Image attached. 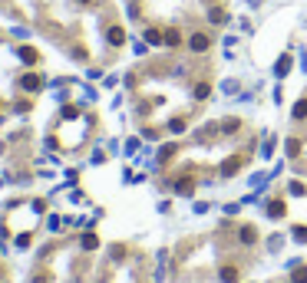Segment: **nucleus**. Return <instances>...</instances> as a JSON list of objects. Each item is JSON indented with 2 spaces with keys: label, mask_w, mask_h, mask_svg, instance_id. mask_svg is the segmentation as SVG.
I'll return each mask as SVG.
<instances>
[{
  "label": "nucleus",
  "mask_w": 307,
  "mask_h": 283,
  "mask_svg": "<svg viewBox=\"0 0 307 283\" xmlns=\"http://www.w3.org/2000/svg\"><path fill=\"white\" fill-rule=\"evenodd\" d=\"M211 46V40H208V33H192V36H188V50H192V53H205V50H208Z\"/></svg>",
  "instance_id": "obj_1"
},
{
  "label": "nucleus",
  "mask_w": 307,
  "mask_h": 283,
  "mask_svg": "<svg viewBox=\"0 0 307 283\" xmlns=\"http://www.w3.org/2000/svg\"><path fill=\"white\" fill-rule=\"evenodd\" d=\"M20 89H27V92H40V89H43V76H40V73H27V76L20 79Z\"/></svg>",
  "instance_id": "obj_2"
},
{
  "label": "nucleus",
  "mask_w": 307,
  "mask_h": 283,
  "mask_svg": "<svg viewBox=\"0 0 307 283\" xmlns=\"http://www.w3.org/2000/svg\"><path fill=\"white\" fill-rule=\"evenodd\" d=\"M17 56H20L27 66H36V63H40V53H36L33 46H17Z\"/></svg>",
  "instance_id": "obj_3"
},
{
  "label": "nucleus",
  "mask_w": 307,
  "mask_h": 283,
  "mask_svg": "<svg viewBox=\"0 0 307 283\" xmlns=\"http://www.w3.org/2000/svg\"><path fill=\"white\" fill-rule=\"evenodd\" d=\"M106 40H109V46H122L126 43V30H122V27H109V30H106Z\"/></svg>",
  "instance_id": "obj_4"
},
{
  "label": "nucleus",
  "mask_w": 307,
  "mask_h": 283,
  "mask_svg": "<svg viewBox=\"0 0 307 283\" xmlns=\"http://www.w3.org/2000/svg\"><path fill=\"white\" fill-rule=\"evenodd\" d=\"M162 36H165V30L149 27V30H145V43H149V46H162Z\"/></svg>",
  "instance_id": "obj_5"
},
{
  "label": "nucleus",
  "mask_w": 307,
  "mask_h": 283,
  "mask_svg": "<svg viewBox=\"0 0 307 283\" xmlns=\"http://www.w3.org/2000/svg\"><path fill=\"white\" fill-rule=\"evenodd\" d=\"M162 46H182V33H178L175 27H169L165 36H162Z\"/></svg>",
  "instance_id": "obj_6"
},
{
  "label": "nucleus",
  "mask_w": 307,
  "mask_h": 283,
  "mask_svg": "<svg viewBox=\"0 0 307 283\" xmlns=\"http://www.w3.org/2000/svg\"><path fill=\"white\" fill-rule=\"evenodd\" d=\"M238 240H241V244H254V240H258V230H254L251 224H244V227L238 230Z\"/></svg>",
  "instance_id": "obj_7"
},
{
  "label": "nucleus",
  "mask_w": 307,
  "mask_h": 283,
  "mask_svg": "<svg viewBox=\"0 0 307 283\" xmlns=\"http://www.w3.org/2000/svg\"><path fill=\"white\" fill-rule=\"evenodd\" d=\"M238 168H241V158H228V162L221 165V174H225V178H231V174L238 171Z\"/></svg>",
  "instance_id": "obj_8"
},
{
  "label": "nucleus",
  "mask_w": 307,
  "mask_h": 283,
  "mask_svg": "<svg viewBox=\"0 0 307 283\" xmlns=\"http://www.w3.org/2000/svg\"><path fill=\"white\" fill-rule=\"evenodd\" d=\"M221 283H238V267H221Z\"/></svg>",
  "instance_id": "obj_9"
},
{
  "label": "nucleus",
  "mask_w": 307,
  "mask_h": 283,
  "mask_svg": "<svg viewBox=\"0 0 307 283\" xmlns=\"http://www.w3.org/2000/svg\"><path fill=\"white\" fill-rule=\"evenodd\" d=\"M208 20L211 23H228V13L221 10V7H211V10H208Z\"/></svg>",
  "instance_id": "obj_10"
},
{
  "label": "nucleus",
  "mask_w": 307,
  "mask_h": 283,
  "mask_svg": "<svg viewBox=\"0 0 307 283\" xmlns=\"http://www.w3.org/2000/svg\"><path fill=\"white\" fill-rule=\"evenodd\" d=\"M274 73H277V76H287V73H291V56H281V59H277Z\"/></svg>",
  "instance_id": "obj_11"
},
{
  "label": "nucleus",
  "mask_w": 307,
  "mask_h": 283,
  "mask_svg": "<svg viewBox=\"0 0 307 283\" xmlns=\"http://www.w3.org/2000/svg\"><path fill=\"white\" fill-rule=\"evenodd\" d=\"M79 244H83V251H96V247H99V237H96V234H83V240H79Z\"/></svg>",
  "instance_id": "obj_12"
},
{
  "label": "nucleus",
  "mask_w": 307,
  "mask_h": 283,
  "mask_svg": "<svg viewBox=\"0 0 307 283\" xmlns=\"http://www.w3.org/2000/svg\"><path fill=\"white\" fill-rule=\"evenodd\" d=\"M192 188H195V181H192V178H182V181H175V191H178V195H192Z\"/></svg>",
  "instance_id": "obj_13"
},
{
  "label": "nucleus",
  "mask_w": 307,
  "mask_h": 283,
  "mask_svg": "<svg viewBox=\"0 0 307 283\" xmlns=\"http://www.w3.org/2000/svg\"><path fill=\"white\" fill-rule=\"evenodd\" d=\"M208 92H211L208 83H195V89H192V96L195 99H208Z\"/></svg>",
  "instance_id": "obj_14"
},
{
  "label": "nucleus",
  "mask_w": 307,
  "mask_h": 283,
  "mask_svg": "<svg viewBox=\"0 0 307 283\" xmlns=\"http://www.w3.org/2000/svg\"><path fill=\"white\" fill-rule=\"evenodd\" d=\"M268 214H271V218H284V201H271V204H268Z\"/></svg>",
  "instance_id": "obj_15"
},
{
  "label": "nucleus",
  "mask_w": 307,
  "mask_h": 283,
  "mask_svg": "<svg viewBox=\"0 0 307 283\" xmlns=\"http://www.w3.org/2000/svg\"><path fill=\"white\" fill-rule=\"evenodd\" d=\"M294 119H297V122H301V119H307V99H301V102L294 106Z\"/></svg>",
  "instance_id": "obj_16"
},
{
  "label": "nucleus",
  "mask_w": 307,
  "mask_h": 283,
  "mask_svg": "<svg viewBox=\"0 0 307 283\" xmlns=\"http://www.w3.org/2000/svg\"><path fill=\"white\" fill-rule=\"evenodd\" d=\"M291 283H307V267H297V270L291 273Z\"/></svg>",
  "instance_id": "obj_17"
},
{
  "label": "nucleus",
  "mask_w": 307,
  "mask_h": 283,
  "mask_svg": "<svg viewBox=\"0 0 307 283\" xmlns=\"http://www.w3.org/2000/svg\"><path fill=\"white\" fill-rule=\"evenodd\" d=\"M287 155H301V139H287Z\"/></svg>",
  "instance_id": "obj_18"
},
{
  "label": "nucleus",
  "mask_w": 307,
  "mask_h": 283,
  "mask_svg": "<svg viewBox=\"0 0 307 283\" xmlns=\"http://www.w3.org/2000/svg\"><path fill=\"white\" fill-rule=\"evenodd\" d=\"M172 155H175V145H165L162 152H159V162H169V158H172Z\"/></svg>",
  "instance_id": "obj_19"
},
{
  "label": "nucleus",
  "mask_w": 307,
  "mask_h": 283,
  "mask_svg": "<svg viewBox=\"0 0 307 283\" xmlns=\"http://www.w3.org/2000/svg\"><path fill=\"white\" fill-rule=\"evenodd\" d=\"M169 129L178 135V132H185V122H182V119H172V122H169Z\"/></svg>",
  "instance_id": "obj_20"
},
{
  "label": "nucleus",
  "mask_w": 307,
  "mask_h": 283,
  "mask_svg": "<svg viewBox=\"0 0 307 283\" xmlns=\"http://www.w3.org/2000/svg\"><path fill=\"white\" fill-rule=\"evenodd\" d=\"M221 129H225V132H238V119H228L225 125H221Z\"/></svg>",
  "instance_id": "obj_21"
},
{
  "label": "nucleus",
  "mask_w": 307,
  "mask_h": 283,
  "mask_svg": "<svg viewBox=\"0 0 307 283\" xmlns=\"http://www.w3.org/2000/svg\"><path fill=\"white\" fill-rule=\"evenodd\" d=\"M294 237H297V240H307V227H297V230H294Z\"/></svg>",
  "instance_id": "obj_22"
},
{
  "label": "nucleus",
  "mask_w": 307,
  "mask_h": 283,
  "mask_svg": "<svg viewBox=\"0 0 307 283\" xmlns=\"http://www.w3.org/2000/svg\"><path fill=\"white\" fill-rule=\"evenodd\" d=\"M79 3H83V7H89V3H96V0H79Z\"/></svg>",
  "instance_id": "obj_23"
}]
</instances>
